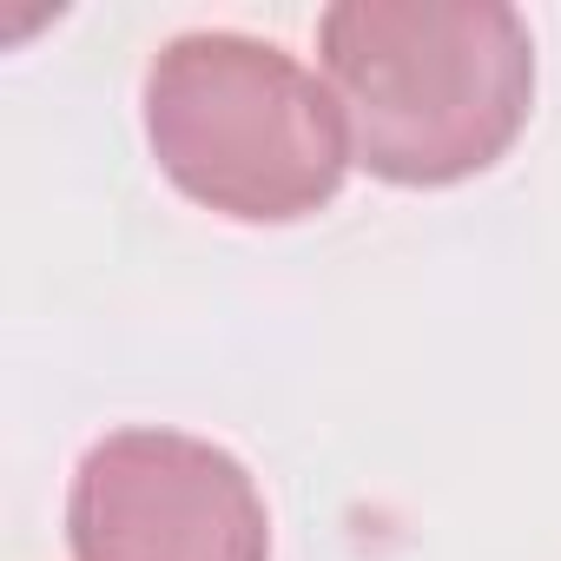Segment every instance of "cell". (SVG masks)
<instances>
[{"instance_id":"1","label":"cell","mask_w":561,"mask_h":561,"mask_svg":"<svg viewBox=\"0 0 561 561\" xmlns=\"http://www.w3.org/2000/svg\"><path fill=\"white\" fill-rule=\"evenodd\" d=\"M318 54L357 165L383 185H462L535 113V41L502 0H337Z\"/></svg>"},{"instance_id":"2","label":"cell","mask_w":561,"mask_h":561,"mask_svg":"<svg viewBox=\"0 0 561 561\" xmlns=\"http://www.w3.org/2000/svg\"><path fill=\"white\" fill-rule=\"evenodd\" d=\"M146 139L159 172L218 218L298 225L344 192L351 119L298 54L257 34H179L146 67Z\"/></svg>"},{"instance_id":"3","label":"cell","mask_w":561,"mask_h":561,"mask_svg":"<svg viewBox=\"0 0 561 561\" xmlns=\"http://www.w3.org/2000/svg\"><path fill=\"white\" fill-rule=\"evenodd\" d=\"M73 561H271L251 469L185 430L100 436L67 489Z\"/></svg>"}]
</instances>
